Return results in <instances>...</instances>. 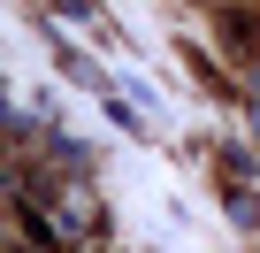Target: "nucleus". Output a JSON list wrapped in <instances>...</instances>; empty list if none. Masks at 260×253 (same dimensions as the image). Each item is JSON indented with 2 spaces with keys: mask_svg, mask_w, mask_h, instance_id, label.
Returning <instances> with one entry per match:
<instances>
[{
  "mask_svg": "<svg viewBox=\"0 0 260 253\" xmlns=\"http://www.w3.org/2000/svg\"><path fill=\"white\" fill-rule=\"evenodd\" d=\"M230 46H260V23L252 16H230Z\"/></svg>",
  "mask_w": 260,
  "mask_h": 253,
  "instance_id": "f257e3e1",
  "label": "nucleus"
}]
</instances>
